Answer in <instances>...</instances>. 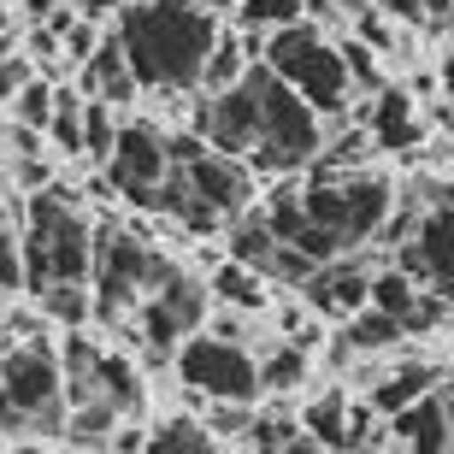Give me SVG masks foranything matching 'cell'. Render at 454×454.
I'll return each mask as SVG.
<instances>
[{"mask_svg":"<svg viewBox=\"0 0 454 454\" xmlns=\"http://www.w3.org/2000/svg\"><path fill=\"white\" fill-rule=\"evenodd\" d=\"M53 101H59V89L42 83V77H30V83L12 95V118L24 124V130H48L53 124Z\"/></svg>","mask_w":454,"mask_h":454,"instance_id":"484cf974","label":"cell"},{"mask_svg":"<svg viewBox=\"0 0 454 454\" xmlns=\"http://www.w3.org/2000/svg\"><path fill=\"white\" fill-rule=\"evenodd\" d=\"M83 83L95 101H113V106L142 95V83H136V71H130V53H124L118 35H101V48L89 53V66H83Z\"/></svg>","mask_w":454,"mask_h":454,"instance_id":"5bb4252c","label":"cell"},{"mask_svg":"<svg viewBox=\"0 0 454 454\" xmlns=\"http://www.w3.org/2000/svg\"><path fill=\"white\" fill-rule=\"evenodd\" d=\"M118 42L142 89H201L219 18L201 0H136L118 18Z\"/></svg>","mask_w":454,"mask_h":454,"instance_id":"6da1fadb","label":"cell"},{"mask_svg":"<svg viewBox=\"0 0 454 454\" xmlns=\"http://www.w3.org/2000/svg\"><path fill=\"white\" fill-rule=\"evenodd\" d=\"M18 454H53V449H35V442H24V449H18Z\"/></svg>","mask_w":454,"mask_h":454,"instance_id":"e575fe53","label":"cell"},{"mask_svg":"<svg viewBox=\"0 0 454 454\" xmlns=\"http://www.w3.org/2000/svg\"><path fill=\"white\" fill-rule=\"evenodd\" d=\"M53 148H66V153H83V95H71V89H59V101H53Z\"/></svg>","mask_w":454,"mask_h":454,"instance_id":"83f0119b","label":"cell"},{"mask_svg":"<svg viewBox=\"0 0 454 454\" xmlns=\"http://www.w3.org/2000/svg\"><path fill=\"white\" fill-rule=\"evenodd\" d=\"M395 266L407 271V278H419L431 295H442V301L454 307V207H425L419 224H413V236L402 242V254H395Z\"/></svg>","mask_w":454,"mask_h":454,"instance_id":"30bf717a","label":"cell"},{"mask_svg":"<svg viewBox=\"0 0 454 454\" xmlns=\"http://www.w3.org/2000/svg\"><path fill=\"white\" fill-rule=\"evenodd\" d=\"M201 6H213V12H224V6H236V0H201Z\"/></svg>","mask_w":454,"mask_h":454,"instance_id":"d6a6232c","label":"cell"},{"mask_svg":"<svg viewBox=\"0 0 454 454\" xmlns=\"http://www.w3.org/2000/svg\"><path fill=\"white\" fill-rule=\"evenodd\" d=\"M106 6H124V0H77V12H83V18H106Z\"/></svg>","mask_w":454,"mask_h":454,"instance_id":"1f68e13d","label":"cell"},{"mask_svg":"<svg viewBox=\"0 0 454 454\" xmlns=\"http://www.w3.org/2000/svg\"><path fill=\"white\" fill-rule=\"evenodd\" d=\"M35 295H42V313H48L53 325H71V331H83L89 313H95L83 284H48V289H35Z\"/></svg>","mask_w":454,"mask_h":454,"instance_id":"cb8c5ba5","label":"cell"},{"mask_svg":"<svg viewBox=\"0 0 454 454\" xmlns=\"http://www.w3.org/2000/svg\"><path fill=\"white\" fill-rule=\"evenodd\" d=\"M248 95H254V148H248L242 166L266 171V177L313 166L319 148H325L319 113H313V106H307L271 66H254L248 71Z\"/></svg>","mask_w":454,"mask_h":454,"instance_id":"3957f363","label":"cell"},{"mask_svg":"<svg viewBox=\"0 0 454 454\" xmlns=\"http://www.w3.org/2000/svg\"><path fill=\"white\" fill-rule=\"evenodd\" d=\"M372 142H378V148H413V142H419V118H413V101H407L402 89H378Z\"/></svg>","mask_w":454,"mask_h":454,"instance_id":"e0dca14e","label":"cell"},{"mask_svg":"<svg viewBox=\"0 0 454 454\" xmlns=\"http://www.w3.org/2000/svg\"><path fill=\"white\" fill-rule=\"evenodd\" d=\"M207 301H213L207 284H195V278H184V271H171L166 284L136 307L142 342H153V348H177L184 337H195V331L207 325Z\"/></svg>","mask_w":454,"mask_h":454,"instance_id":"8fae6325","label":"cell"},{"mask_svg":"<svg viewBox=\"0 0 454 454\" xmlns=\"http://www.w3.org/2000/svg\"><path fill=\"white\" fill-rule=\"evenodd\" d=\"M254 454H289V449H266V442H260V449H254Z\"/></svg>","mask_w":454,"mask_h":454,"instance_id":"d590c367","label":"cell"},{"mask_svg":"<svg viewBox=\"0 0 454 454\" xmlns=\"http://www.w3.org/2000/svg\"><path fill=\"white\" fill-rule=\"evenodd\" d=\"M30 83V66L18 59V53H0V106H12V95Z\"/></svg>","mask_w":454,"mask_h":454,"instance_id":"4dcf8cb0","label":"cell"},{"mask_svg":"<svg viewBox=\"0 0 454 454\" xmlns=\"http://www.w3.org/2000/svg\"><path fill=\"white\" fill-rule=\"evenodd\" d=\"M24 271H30V289L95 278V224L77 213V195H66V189L30 195V207H24Z\"/></svg>","mask_w":454,"mask_h":454,"instance_id":"277c9868","label":"cell"},{"mask_svg":"<svg viewBox=\"0 0 454 454\" xmlns=\"http://www.w3.org/2000/svg\"><path fill=\"white\" fill-rule=\"evenodd\" d=\"M431 389H442V372L431 366V360H402L389 378H378V395H372V407L395 419L402 407H413L419 395H431Z\"/></svg>","mask_w":454,"mask_h":454,"instance_id":"9a60e30c","label":"cell"},{"mask_svg":"<svg viewBox=\"0 0 454 454\" xmlns=\"http://www.w3.org/2000/svg\"><path fill=\"white\" fill-rule=\"evenodd\" d=\"M278 254H284V242L271 236V224L260 219V213H236V224H231V260H242V266H254V271H266V278H271Z\"/></svg>","mask_w":454,"mask_h":454,"instance_id":"ac0fdd59","label":"cell"},{"mask_svg":"<svg viewBox=\"0 0 454 454\" xmlns=\"http://www.w3.org/2000/svg\"><path fill=\"white\" fill-rule=\"evenodd\" d=\"M248 71H254L248 42H242V35H224V30H219V42H213V53H207V71H201V95H219V89L242 83Z\"/></svg>","mask_w":454,"mask_h":454,"instance_id":"d6986e66","label":"cell"},{"mask_svg":"<svg viewBox=\"0 0 454 454\" xmlns=\"http://www.w3.org/2000/svg\"><path fill=\"white\" fill-rule=\"evenodd\" d=\"M171 260L148 242H136L130 231H113V224H95V313H136L153 289L171 278Z\"/></svg>","mask_w":454,"mask_h":454,"instance_id":"8992f818","label":"cell"},{"mask_svg":"<svg viewBox=\"0 0 454 454\" xmlns=\"http://www.w3.org/2000/svg\"><path fill=\"white\" fill-rule=\"evenodd\" d=\"M372 278H378V271H366L354 254H342V260H325V266L301 284V301L313 307L319 319H342L348 325L354 313L372 307Z\"/></svg>","mask_w":454,"mask_h":454,"instance_id":"7c38bea8","label":"cell"},{"mask_svg":"<svg viewBox=\"0 0 454 454\" xmlns=\"http://www.w3.org/2000/svg\"><path fill=\"white\" fill-rule=\"evenodd\" d=\"M0 289H30V271H24V242H18V231H0Z\"/></svg>","mask_w":454,"mask_h":454,"instance_id":"f1b7e54d","label":"cell"},{"mask_svg":"<svg viewBox=\"0 0 454 454\" xmlns=\"http://www.w3.org/2000/svg\"><path fill=\"white\" fill-rule=\"evenodd\" d=\"M301 231L289 236V248H301L307 260H342L360 242L389 224L395 213V189L384 177H360V171H337V177H307L301 184Z\"/></svg>","mask_w":454,"mask_h":454,"instance_id":"7a4b0ae2","label":"cell"},{"mask_svg":"<svg viewBox=\"0 0 454 454\" xmlns=\"http://www.w3.org/2000/svg\"><path fill=\"white\" fill-rule=\"evenodd\" d=\"M236 18H242V30H289V24H301L307 18V0H236Z\"/></svg>","mask_w":454,"mask_h":454,"instance_id":"7402d4cb","label":"cell"},{"mask_svg":"<svg viewBox=\"0 0 454 454\" xmlns=\"http://www.w3.org/2000/svg\"><path fill=\"white\" fill-rule=\"evenodd\" d=\"M307 378V342H278L260 360V389H295Z\"/></svg>","mask_w":454,"mask_h":454,"instance_id":"d4e9b609","label":"cell"},{"mask_svg":"<svg viewBox=\"0 0 454 454\" xmlns=\"http://www.w3.org/2000/svg\"><path fill=\"white\" fill-rule=\"evenodd\" d=\"M442 201H449V207H454V177H449V184H442Z\"/></svg>","mask_w":454,"mask_h":454,"instance_id":"836d02e7","label":"cell"},{"mask_svg":"<svg viewBox=\"0 0 454 454\" xmlns=\"http://www.w3.org/2000/svg\"><path fill=\"white\" fill-rule=\"evenodd\" d=\"M301 431L319 442L325 454H348L354 449V437H348V395L331 389V395H319V402H307L301 407Z\"/></svg>","mask_w":454,"mask_h":454,"instance_id":"2e32d148","label":"cell"},{"mask_svg":"<svg viewBox=\"0 0 454 454\" xmlns=\"http://www.w3.org/2000/svg\"><path fill=\"white\" fill-rule=\"evenodd\" d=\"M118 142V124H113V101H83V160H106Z\"/></svg>","mask_w":454,"mask_h":454,"instance_id":"4316f807","label":"cell"},{"mask_svg":"<svg viewBox=\"0 0 454 454\" xmlns=\"http://www.w3.org/2000/svg\"><path fill=\"white\" fill-rule=\"evenodd\" d=\"M402 337H407L402 319H389V313H378V307H366V313H354V319L342 325L348 354H384V348H395Z\"/></svg>","mask_w":454,"mask_h":454,"instance_id":"44dd1931","label":"cell"},{"mask_svg":"<svg viewBox=\"0 0 454 454\" xmlns=\"http://www.w3.org/2000/svg\"><path fill=\"white\" fill-rule=\"evenodd\" d=\"M342 59H348V77L360 89H384V71L372 66V48H366V42H342Z\"/></svg>","mask_w":454,"mask_h":454,"instance_id":"f546056e","label":"cell"},{"mask_svg":"<svg viewBox=\"0 0 454 454\" xmlns=\"http://www.w3.org/2000/svg\"><path fill=\"white\" fill-rule=\"evenodd\" d=\"M266 271H254V266H242V260H224L219 271H213V295H219V301H231V307H254V313H260V307H266Z\"/></svg>","mask_w":454,"mask_h":454,"instance_id":"ffe728a7","label":"cell"},{"mask_svg":"<svg viewBox=\"0 0 454 454\" xmlns=\"http://www.w3.org/2000/svg\"><path fill=\"white\" fill-rule=\"evenodd\" d=\"M395 437H402L407 454H454L449 402L431 389V395H419L413 407H402V413H395Z\"/></svg>","mask_w":454,"mask_h":454,"instance_id":"4fadbf2b","label":"cell"},{"mask_svg":"<svg viewBox=\"0 0 454 454\" xmlns=\"http://www.w3.org/2000/svg\"><path fill=\"white\" fill-rule=\"evenodd\" d=\"M171 177V136L148 118H130L118 124V142L106 153V184L136 207H153L160 201V184Z\"/></svg>","mask_w":454,"mask_h":454,"instance_id":"ba28073f","label":"cell"},{"mask_svg":"<svg viewBox=\"0 0 454 454\" xmlns=\"http://www.w3.org/2000/svg\"><path fill=\"white\" fill-rule=\"evenodd\" d=\"M177 378L213 407H248L260 395V360L242 342L213 337V331H195L177 342Z\"/></svg>","mask_w":454,"mask_h":454,"instance_id":"52a82bcc","label":"cell"},{"mask_svg":"<svg viewBox=\"0 0 454 454\" xmlns=\"http://www.w3.org/2000/svg\"><path fill=\"white\" fill-rule=\"evenodd\" d=\"M266 66L278 71V77H284V83L295 89L319 118L342 113L348 95H354V77H348L342 48H337V42H325L319 24H307V18H301V24H289V30H271Z\"/></svg>","mask_w":454,"mask_h":454,"instance_id":"5b68a950","label":"cell"},{"mask_svg":"<svg viewBox=\"0 0 454 454\" xmlns=\"http://www.w3.org/2000/svg\"><path fill=\"white\" fill-rule=\"evenodd\" d=\"M442 402H449V395H442ZM449 431H454V402H449Z\"/></svg>","mask_w":454,"mask_h":454,"instance_id":"8d00e7d4","label":"cell"},{"mask_svg":"<svg viewBox=\"0 0 454 454\" xmlns=\"http://www.w3.org/2000/svg\"><path fill=\"white\" fill-rule=\"evenodd\" d=\"M0 389L12 395L30 425H59V402H66V366L53 360V348L24 342V348L0 354Z\"/></svg>","mask_w":454,"mask_h":454,"instance_id":"9c48e42d","label":"cell"},{"mask_svg":"<svg viewBox=\"0 0 454 454\" xmlns=\"http://www.w3.org/2000/svg\"><path fill=\"white\" fill-rule=\"evenodd\" d=\"M142 454H213V431L195 419H166L160 431H148Z\"/></svg>","mask_w":454,"mask_h":454,"instance_id":"603a6c76","label":"cell"}]
</instances>
